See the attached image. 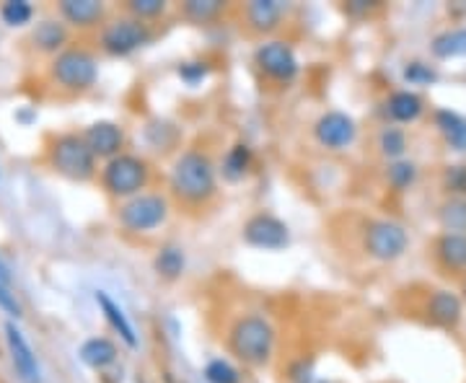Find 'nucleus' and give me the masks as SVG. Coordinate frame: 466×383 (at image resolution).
Returning <instances> with one entry per match:
<instances>
[{
  "label": "nucleus",
  "instance_id": "nucleus-1",
  "mask_svg": "<svg viewBox=\"0 0 466 383\" xmlns=\"http://www.w3.org/2000/svg\"><path fill=\"white\" fill-rule=\"evenodd\" d=\"M168 186L177 200L187 205H205L218 192L216 164L202 150H184L171 166Z\"/></svg>",
  "mask_w": 466,
  "mask_h": 383
},
{
  "label": "nucleus",
  "instance_id": "nucleus-2",
  "mask_svg": "<svg viewBox=\"0 0 466 383\" xmlns=\"http://www.w3.org/2000/svg\"><path fill=\"white\" fill-rule=\"evenodd\" d=\"M228 348L247 366H267L275 352V327L257 314L238 317L228 329Z\"/></svg>",
  "mask_w": 466,
  "mask_h": 383
},
{
  "label": "nucleus",
  "instance_id": "nucleus-3",
  "mask_svg": "<svg viewBox=\"0 0 466 383\" xmlns=\"http://www.w3.org/2000/svg\"><path fill=\"white\" fill-rule=\"evenodd\" d=\"M47 161L60 176L73 182H88L96 174V156L88 148L84 135L78 133H63L52 137Z\"/></svg>",
  "mask_w": 466,
  "mask_h": 383
},
{
  "label": "nucleus",
  "instance_id": "nucleus-4",
  "mask_svg": "<svg viewBox=\"0 0 466 383\" xmlns=\"http://www.w3.org/2000/svg\"><path fill=\"white\" fill-rule=\"evenodd\" d=\"M150 182V166L146 158L133 153H119L101 168V186L116 200H130L143 195Z\"/></svg>",
  "mask_w": 466,
  "mask_h": 383
},
{
  "label": "nucleus",
  "instance_id": "nucleus-5",
  "mask_svg": "<svg viewBox=\"0 0 466 383\" xmlns=\"http://www.w3.org/2000/svg\"><path fill=\"white\" fill-rule=\"evenodd\" d=\"M50 78L70 94H84L99 78V63L86 47H67L55 55L50 63Z\"/></svg>",
  "mask_w": 466,
  "mask_h": 383
},
{
  "label": "nucleus",
  "instance_id": "nucleus-6",
  "mask_svg": "<svg viewBox=\"0 0 466 383\" xmlns=\"http://www.w3.org/2000/svg\"><path fill=\"white\" fill-rule=\"evenodd\" d=\"M168 217V200L156 192H143L119 205L116 220L127 234H150Z\"/></svg>",
  "mask_w": 466,
  "mask_h": 383
},
{
  "label": "nucleus",
  "instance_id": "nucleus-7",
  "mask_svg": "<svg viewBox=\"0 0 466 383\" xmlns=\"http://www.w3.org/2000/svg\"><path fill=\"white\" fill-rule=\"evenodd\" d=\"M410 247L407 228L391 217L368 220L363 228V251L376 262H394Z\"/></svg>",
  "mask_w": 466,
  "mask_h": 383
},
{
  "label": "nucleus",
  "instance_id": "nucleus-8",
  "mask_svg": "<svg viewBox=\"0 0 466 383\" xmlns=\"http://www.w3.org/2000/svg\"><path fill=\"white\" fill-rule=\"evenodd\" d=\"M150 26L146 21L135 16H116L109 24H104V29L99 34L101 50L112 57H125V55H133L135 50L146 47L150 42Z\"/></svg>",
  "mask_w": 466,
  "mask_h": 383
},
{
  "label": "nucleus",
  "instance_id": "nucleus-9",
  "mask_svg": "<svg viewBox=\"0 0 466 383\" xmlns=\"http://www.w3.org/2000/svg\"><path fill=\"white\" fill-rule=\"evenodd\" d=\"M254 63L275 84H293L299 78L300 66L296 50L283 39H272V42L259 45L254 52Z\"/></svg>",
  "mask_w": 466,
  "mask_h": 383
},
{
  "label": "nucleus",
  "instance_id": "nucleus-10",
  "mask_svg": "<svg viewBox=\"0 0 466 383\" xmlns=\"http://www.w3.org/2000/svg\"><path fill=\"white\" fill-rule=\"evenodd\" d=\"M244 241L249 244L251 249L262 251H280L290 244V231L283 220L272 213H257L244 223Z\"/></svg>",
  "mask_w": 466,
  "mask_h": 383
},
{
  "label": "nucleus",
  "instance_id": "nucleus-11",
  "mask_svg": "<svg viewBox=\"0 0 466 383\" xmlns=\"http://www.w3.org/2000/svg\"><path fill=\"white\" fill-rule=\"evenodd\" d=\"M314 137L321 148L345 150L355 143L358 137V122L345 115V112H324L314 125Z\"/></svg>",
  "mask_w": 466,
  "mask_h": 383
},
{
  "label": "nucleus",
  "instance_id": "nucleus-12",
  "mask_svg": "<svg viewBox=\"0 0 466 383\" xmlns=\"http://www.w3.org/2000/svg\"><path fill=\"white\" fill-rule=\"evenodd\" d=\"M5 345H8L11 363H14V370L18 373V378L24 383L42 381V368H39V360H36V352L32 350L29 339L21 334V329L14 321L5 324Z\"/></svg>",
  "mask_w": 466,
  "mask_h": 383
},
{
  "label": "nucleus",
  "instance_id": "nucleus-13",
  "mask_svg": "<svg viewBox=\"0 0 466 383\" xmlns=\"http://www.w3.org/2000/svg\"><path fill=\"white\" fill-rule=\"evenodd\" d=\"M84 140L88 143V148L94 150L96 158L109 161L125 148V130L112 119H99V122H91L86 127Z\"/></svg>",
  "mask_w": 466,
  "mask_h": 383
},
{
  "label": "nucleus",
  "instance_id": "nucleus-14",
  "mask_svg": "<svg viewBox=\"0 0 466 383\" xmlns=\"http://www.w3.org/2000/svg\"><path fill=\"white\" fill-rule=\"evenodd\" d=\"M57 11H60L63 21H67L76 29L99 26L101 21H104V14H106L104 3H99V0H60Z\"/></svg>",
  "mask_w": 466,
  "mask_h": 383
},
{
  "label": "nucleus",
  "instance_id": "nucleus-15",
  "mask_svg": "<svg viewBox=\"0 0 466 383\" xmlns=\"http://www.w3.org/2000/svg\"><path fill=\"white\" fill-rule=\"evenodd\" d=\"M67 26L57 18H42L36 26L32 29V45L34 50L45 52V55H60L63 50H67Z\"/></svg>",
  "mask_w": 466,
  "mask_h": 383
},
{
  "label": "nucleus",
  "instance_id": "nucleus-16",
  "mask_svg": "<svg viewBox=\"0 0 466 383\" xmlns=\"http://www.w3.org/2000/svg\"><path fill=\"white\" fill-rule=\"evenodd\" d=\"M244 16H247L251 32L269 34L280 26L285 16V5L280 0H251L244 8Z\"/></svg>",
  "mask_w": 466,
  "mask_h": 383
},
{
  "label": "nucleus",
  "instance_id": "nucleus-17",
  "mask_svg": "<svg viewBox=\"0 0 466 383\" xmlns=\"http://www.w3.org/2000/svg\"><path fill=\"white\" fill-rule=\"evenodd\" d=\"M96 306L101 308V314H104V318H106V324L115 329L116 334H119V339L127 345V348H137V334H135V327L133 321L127 318V314H125V308L116 303L106 290H96Z\"/></svg>",
  "mask_w": 466,
  "mask_h": 383
},
{
  "label": "nucleus",
  "instance_id": "nucleus-18",
  "mask_svg": "<svg viewBox=\"0 0 466 383\" xmlns=\"http://www.w3.org/2000/svg\"><path fill=\"white\" fill-rule=\"evenodd\" d=\"M428 317L433 318L438 327L453 329L464 317V303L451 290H435L428 298Z\"/></svg>",
  "mask_w": 466,
  "mask_h": 383
},
{
  "label": "nucleus",
  "instance_id": "nucleus-19",
  "mask_svg": "<svg viewBox=\"0 0 466 383\" xmlns=\"http://www.w3.org/2000/svg\"><path fill=\"white\" fill-rule=\"evenodd\" d=\"M116 355H119V350H116V345L109 337H91V339H86L84 345H81V350H78L81 363L91 368V370H99V373L115 366Z\"/></svg>",
  "mask_w": 466,
  "mask_h": 383
},
{
  "label": "nucleus",
  "instance_id": "nucleus-20",
  "mask_svg": "<svg viewBox=\"0 0 466 383\" xmlns=\"http://www.w3.org/2000/svg\"><path fill=\"white\" fill-rule=\"evenodd\" d=\"M435 257L446 269H466V234H443L435 241Z\"/></svg>",
  "mask_w": 466,
  "mask_h": 383
},
{
  "label": "nucleus",
  "instance_id": "nucleus-21",
  "mask_svg": "<svg viewBox=\"0 0 466 383\" xmlns=\"http://www.w3.org/2000/svg\"><path fill=\"white\" fill-rule=\"evenodd\" d=\"M422 109H425V104L415 91H394L386 101V115L394 122H401V125H410V122L420 119Z\"/></svg>",
  "mask_w": 466,
  "mask_h": 383
},
{
  "label": "nucleus",
  "instance_id": "nucleus-22",
  "mask_svg": "<svg viewBox=\"0 0 466 383\" xmlns=\"http://www.w3.org/2000/svg\"><path fill=\"white\" fill-rule=\"evenodd\" d=\"M435 127L441 130L446 146L451 150H459L464 153L466 150V117L451 112V109H438L435 112Z\"/></svg>",
  "mask_w": 466,
  "mask_h": 383
},
{
  "label": "nucleus",
  "instance_id": "nucleus-23",
  "mask_svg": "<svg viewBox=\"0 0 466 383\" xmlns=\"http://www.w3.org/2000/svg\"><path fill=\"white\" fill-rule=\"evenodd\" d=\"M184 267H187V259H184V251L177 247V244H167V247H161L158 254H156V259H153V269H156V275L158 277H164V280H179L184 272Z\"/></svg>",
  "mask_w": 466,
  "mask_h": 383
},
{
  "label": "nucleus",
  "instance_id": "nucleus-24",
  "mask_svg": "<svg viewBox=\"0 0 466 383\" xmlns=\"http://www.w3.org/2000/svg\"><path fill=\"white\" fill-rule=\"evenodd\" d=\"M251 161H254V156H251V148L247 143H236L233 148H228L226 153V158H223V176L228 179V182H238V179H244L247 174H249Z\"/></svg>",
  "mask_w": 466,
  "mask_h": 383
},
{
  "label": "nucleus",
  "instance_id": "nucleus-25",
  "mask_svg": "<svg viewBox=\"0 0 466 383\" xmlns=\"http://www.w3.org/2000/svg\"><path fill=\"white\" fill-rule=\"evenodd\" d=\"M431 50L438 60H453V57H466V29H449L441 32L433 39Z\"/></svg>",
  "mask_w": 466,
  "mask_h": 383
},
{
  "label": "nucleus",
  "instance_id": "nucleus-26",
  "mask_svg": "<svg viewBox=\"0 0 466 383\" xmlns=\"http://www.w3.org/2000/svg\"><path fill=\"white\" fill-rule=\"evenodd\" d=\"M438 220L446 234H466V197H453V200L443 202Z\"/></svg>",
  "mask_w": 466,
  "mask_h": 383
},
{
  "label": "nucleus",
  "instance_id": "nucleus-27",
  "mask_svg": "<svg viewBox=\"0 0 466 383\" xmlns=\"http://www.w3.org/2000/svg\"><path fill=\"white\" fill-rule=\"evenodd\" d=\"M226 11L223 0H187L182 3V16L195 24H210Z\"/></svg>",
  "mask_w": 466,
  "mask_h": 383
},
{
  "label": "nucleus",
  "instance_id": "nucleus-28",
  "mask_svg": "<svg viewBox=\"0 0 466 383\" xmlns=\"http://www.w3.org/2000/svg\"><path fill=\"white\" fill-rule=\"evenodd\" d=\"M0 18L8 26H24L34 18V5L29 0H5L0 5Z\"/></svg>",
  "mask_w": 466,
  "mask_h": 383
},
{
  "label": "nucleus",
  "instance_id": "nucleus-29",
  "mask_svg": "<svg viewBox=\"0 0 466 383\" xmlns=\"http://www.w3.org/2000/svg\"><path fill=\"white\" fill-rule=\"evenodd\" d=\"M379 148L386 158L391 161H401L404 150H407V135L401 133L400 127H386L379 135Z\"/></svg>",
  "mask_w": 466,
  "mask_h": 383
},
{
  "label": "nucleus",
  "instance_id": "nucleus-30",
  "mask_svg": "<svg viewBox=\"0 0 466 383\" xmlns=\"http://www.w3.org/2000/svg\"><path fill=\"white\" fill-rule=\"evenodd\" d=\"M208 383H241V373L223 358H213L202 370Z\"/></svg>",
  "mask_w": 466,
  "mask_h": 383
},
{
  "label": "nucleus",
  "instance_id": "nucleus-31",
  "mask_svg": "<svg viewBox=\"0 0 466 383\" xmlns=\"http://www.w3.org/2000/svg\"><path fill=\"white\" fill-rule=\"evenodd\" d=\"M210 73H213V66L208 63V60H187L182 66L177 67V76L182 78L187 86H200L205 84L208 78H210Z\"/></svg>",
  "mask_w": 466,
  "mask_h": 383
},
{
  "label": "nucleus",
  "instance_id": "nucleus-32",
  "mask_svg": "<svg viewBox=\"0 0 466 383\" xmlns=\"http://www.w3.org/2000/svg\"><path fill=\"white\" fill-rule=\"evenodd\" d=\"M386 179L394 189H410L417 182V166L412 161H394L389 171H386Z\"/></svg>",
  "mask_w": 466,
  "mask_h": 383
},
{
  "label": "nucleus",
  "instance_id": "nucleus-33",
  "mask_svg": "<svg viewBox=\"0 0 466 383\" xmlns=\"http://www.w3.org/2000/svg\"><path fill=\"white\" fill-rule=\"evenodd\" d=\"M167 11V0H127V14L140 21H153Z\"/></svg>",
  "mask_w": 466,
  "mask_h": 383
},
{
  "label": "nucleus",
  "instance_id": "nucleus-34",
  "mask_svg": "<svg viewBox=\"0 0 466 383\" xmlns=\"http://www.w3.org/2000/svg\"><path fill=\"white\" fill-rule=\"evenodd\" d=\"M404 81L410 86H431L438 81V73L431 66L415 60V63H410V66L404 67Z\"/></svg>",
  "mask_w": 466,
  "mask_h": 383
},
{
  "label": "nucleus",
  "instance_id": "nucleus-35",
  "mask_svg": "<svg viewBox=\"0 0 466 383\" xmlns=\"http://www.w3.org/2000/svg\"><path fill=\"white\" fill-rule=\"evenodd\" d=\"M0 308H3L11 318H21V314H24V308H21V303H18L16 293L11 290V285L0 283Z\"/></svg>",
  "mask_w": 466,
  "mask_h": 383
},
{
  "label": "nucleus",
  "instance_id": "nucleus-36",
  "mask_svg": "<svg viewBox=\"0 0 466 383\" xmlns=\"http://www.w3.org/2000/svg\"><path fill=\"white\" fill-rule=\"evenodd\" d=\"M449 186L453 192H466V168L464 166H453L449 171Z\"/></svg>",
  "mask_w": 466,
  "mask_h": 383
},
{
  "label": "nucleus",
  "instance_id": "nucleus-37",
  "mask_svg": "<svg viewBox=\"0 0 466 383\" xmlns=\"http://www.w3.org/2000/svg\"><path fill=\"white\" fill-rule=\"evenodd\" d=\"M293 381L296 383H329V381H324V378H317L311 370H309V373H303V376H293Z\"/></svg>",
  "mask_w": 466,
  "mask_h": 383
},
{
  "label": "nucleus",
  "instance_id": "nucleus-38",
  "mask_svg": "<svg viewBox=\"0 0 466 383\" xmlns=\"http://www.w3.org/2000/svg\"><path fill=\"white\" fill-rule=\"evenodd\" d=\"M0 283L11 285V267L3 262V257H0Z\"/></svg>",
  "mask_w": 466,
  "mask_h": 383
},
{
  "label": "nucleus",
  "instance_id": "nucleus-39",
  "mask_svg": "<svg viewBox=\"0 0 466 383\" xmlns=\"http://www.w3.org/2000/svg\"><path fill=\"white\" fill-rule=\"evenodd\" d=\"M464 298H466V283H464Z\"/></svg>",
  "mask_w": 466,
  "mask_h": 383
}]
</instances>
